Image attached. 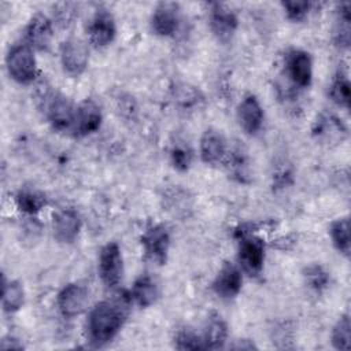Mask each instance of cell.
<instances>
[{
    "label": "cell",
    "mask_w": 351,
    "mask_h": 351,
    "mask_svg": "<svg viewBox=\"0 0 351 351\" xmlns=\"http://www.w3.org/2000/svg\"><path fill=\"white\" fill-rule=\"evenodd\" d=\"M129 299L122 296L97 303L86 321V337L92 347H103L110 343L128 317Z\"/></svg>",
    "instance_id": "1"
},
{
    "label": "cell",
    "mask_w": 351,
    "mask_h": 351,
    "mask_svg": "<svg viewBox=\"0 0 351 351\" xmlns=\"http://www.w3.org/2000/svg\"><path fill=\"white\" fill-rule=\"evenodd\" d=\"M44 112L56 130L73 132L77 107L62 93L47 90L41 97Z\"/></svg>",
    "instance_id": "2"
},
{
    "label": "cell",
    "mask_w": 351,
    "mask_h": 351,
    "mask_svg": "<svg viewBox=\"0 0 351 351\" xmlns=\"http://www.w3.org/2000/svg\"><path fill=\"white\" fill-rule=\"evenodd\" d=\"M5 62L11 78L19 84H29L37 75L36 58L27 44L14 45L8 52Z\"/></svg>",
    "instance_id": "3"
},
{
    "label": "cell",
    "mask_w": 351,
    "mask_h": 351,
    "mask_svg": "<svg viewBox=\"0 0 351 351\" xmlns=\"http://www.w3.org/2000/svg\"><path fill=\"white\" fill-rule=\"evenodd\" d=\"M123 274V261L121 248L117 243L111 241L100 250L99 255V276L101 282L112 288L119 284Z\"/></svg>",
    "instance_id": "4"
},
{
    "label": "cell",
    "mask_w": 351,
    "mask_h": 351,
    "mask_svg": "<svg viewBox=\"0 0 351 351\" xmlns=\"http://www.w3.org/2000/svg\"><path fill=\"white\" fill-rule=\"evenodd\" d=\"M141 245L145 259L156 265H165L170 247V234L166 226L154 225L141 236Z\"/></svg>",
    "instance_id": "5"
},
{
    "label": "cell",
    "mask_w": 351,
    "mask_h": 351,
    "mask_svg": "<svg viewBox=\"0 0 351 351\" xmlns=\"http://www.w3.org/2000/svg\"><path fill=\"white\" fill-rule=\"evenodd\" d=\"M239 237V262L245 273L250 276H258L263 267L265 243L262 239L251 233L241 234Z\"/></svg>",
    "instance_id": "6"
},
{
    "label": "cell",
    "mask_w": 351,
    "mask_h": 351,
    "mask_svg": "<svg viewBox=\"0 0 351 351\" xmlns=\"http://www.w3.org/2000/svg\"><path fill=\"white\" fill-rule=\"evenodd\" d=\"M88 48L80 38L70 37L62 43L60 62L67 74L73 77L82 74L88 66Z\"/></svg>",
    "instance_id": "7"
},
{
    "label": "cell",
    "mask_w": 351,
    "mask_h": 351,
    "mask_svg": "<svg viewBox=\"0 0 351 351\" xmlns=\"http://www.w3.org/2000/svg\"><path fill=\"white\" fill-rule=\"evenodd\" d=\"M208 21L213 33L221 41H228L234 34L239 23L236 12L223 3L211 4Z\"/></svg>",
    "instance_id": "8"
},
{
    "label": "cell",
    "mask_w": 351,
    "mask_h": 351,
    "mask_svg": "<svg viewBox=\"0 0 351 351\" xmlns=\"http://www.w3.org/2000/svg\"><path fill=\"white\" fill-rule=\"evenodd\" d=\"M180 26V5L177 3H159L151 16L152 32L160 37L173 36Z\"/></svg>",
    "instance_id": "9"
},
{
    "label": "cell",
    "mask_w": 351,
    "mask_h": 351,
    "mask_svg": "<svg viewBox=\"0 0 351 351\" xmlns=\"http://www.w3.org/2000/svg\"><path fill=\"white\" fill-rule=\"evenodd\" d=\"M88 302V289L77 282L66 285L58 295V307L64 317L80 315L86 308Z\"/></svg>",
    "instance_id": "10"
},
{
    "label": "cell",
    "mask_w": 351,
    "mask_h": 351,
    "mask_svg": "<svg viewBox=\"0 0 351 351\" xmlns=\"http://www.w3.org/2000/svg\"><path fill=\"white\" fill-rule=\"evenodd\" d=\"M53 236L59 243H73L81 230V217L74 208H62L53 214Z\"/></svg>",
    "instance_id": "11"
},
{
    "label": "cell",
    "mask_w": 351,
    "mask_h": 351,
    "mask_svg": "<svg viewBox=\"0 0 351 351\" xmlns=\"http://www.w3.org/2000/svg\"><path fill=\"white\" fill-rule=\"evenodd\" d=\"M115 21L107 10H99L88 27L89 41L96 48H103L108 45L115 37Z\"/></svg>",
    "instance_id": "12"
},
{
    "label": "cell",
    "mask_w": 351,
    "mask_h": 351,
    "mask_svg": "<svg viewBox=\"0 0 351 351\" xmlns=\"http://www.w3.org/2000/svg\"><path fill=\"white\" fill-rule=\"evenodd\" d=\"M25 33H26V40L30 48H36L38 51H47L53 37L52 22L44 14L37 12L29 21Z\"/></svg>",
    "instance_id": "13"
},
{
    "label": "cell",
    "mask_w": 351,
    "mask_h": 351,
    "mask_svg": "<svg viewBox=\"0 0 351 351\" xmlns=\"http://www.w3.org/2000/svg\"><path fill=\"white\" fill-rule=\"evenodd\" d=\"M287 73L292 82L300 88H306L311 82L313 63L311 58L306 51L292 49L287 55Z\"/></svg>",
    "instance_id": "14"
},
{
    "label": "cell",
    "mask_w": 351,
    "mask_h": 351,
    "mask_svg": "<svg viewBox=\"0 0 351 351\" xmlns=\"http://www.w3.org/2000/svg\"><path fill=\"white\" fill-rule=\"evenodd\" d=\"M101 125V111L99 106L86 99L77 106L75 110V119L73 126V133L75 136H88L96 132Z\"/></svg>",
    "instance_id": "15"
},
{
    "label": "cell",
    "mask_w": 351,
    "mask_h": 351,
    "mask_svg": "<svg viewBox=\"0 0 351 351\" xmlns=\"http://www.w3.org/2000/svg\"><path fill=\"white\" fill-rule=\"evenodd\" d=\"M241 282L240 270L233 263L226 262L213 281V291L221 299H233L240 292Z\"/></svg>",
    "instance_id": "16"
},
{
    "label": "cell",
    "mask_w": 351,
    "mask_h": 351,
    "mask_svg": "<svg viewBox=\"0 0 351 351\" xmlns=\"http://www.w3.org/2000/svg\"><path fill=\"white\" fill-rule=\"evenodd\" d=\"M237 119L241 129L248 134H255L263 122V110L258 99L252 95L245 96L237 107Z\"/></svg>",
    "instance_id": "17"
},
{
    "label": "cell",
    "mask_w": 351,
    "mask_h": 351,
    "mask_svg": "<svg viewBox=\"0 0 351 351\" xmlns=\"http://www.w3.org/2000/svg\"><path fill=\"white\" fill-rule=\"evenodd\" d=\"M313 134L317 140L322 143H341L347 136V129L344 123L335 115L324 114L321 115L313 128Z\"/></svg>",
    "instance_id": "18"
},
{
    "label": "cell",
    "mask_w": 351,
    "mask_h": 351,
    "mask_svg": "<svg viewBox=\"0 0 351 351\" xmlns=\"http://www.w3.org/2000/svg\"><path fill=\"white\" fill-rule=\"evenodd\" d=\"M226 154V141L215 129H207L200 138V156L208 165L219 163Z\"/></svg>",
    "instance_id": "19"
},
{
    "label": "cell",
    "mask_w": 351,
    "mask_h": 351,
    "mask_svg": "<svg viewBox=\"0 0 351 351\" xmlns=\"http://www.w3.org/2000/svg\"><path fill=\"white\" fill-rule=\"evenodd\" d=\"M204 350L222 348L228 339V325L219 314H211L203 333Z\"/></svg>",
    "instance_id": "20"
},
{
    "label": "cell",
    "mask_w": 351,
    "mask_h": 351,
    "mask_svg": "<svg viewBox=\"0 0 351 351\" xmlns=\"http://www.w3.org/2000/svg\"><path fill=\"white\" fill-rule=\"evenodd\" d=\"M159 296V289L156 281L148 276L141 274L133 284L130 299H133L140 307H148L156 302Z\"/></svg>",
    "instance_id": "21"
},
{
    "label": "cell",
    "mask_w": 351,
    "mask_h": 351,
    "mask_svg": "<svg viewBox=\"0 0 351 351\" xmlns=\"http://www.w3.org/2000/svg\"><path fill=\"white\" fill-rule=\"evenodd\" d=\"M15 202L21 211L33 215L47 204V196L38 189L23 188L16 193Z\"/></svg>",
    "instance_id": "22"
},
{
    "label": "cell",
    "mask_w": 351,
    "mask_h": 351,
    "mask_svg": "<svg viewBox=\"0 0 351 351\" xmlns=\"http://www.w3.org/2000/svg\"><path fill=\"white\" fill-rule=\"evenodd\" d=\"M3 308L5 313L18 311L25 300V291L18 281H5L3 276Z\"/></svg>",
    "instance_id": "23"
},
{
    "label": "cell",
    "mask_w": 351,
    "mask_h": 351,
    "mask_svg": "<svg viewBox=\"0 0 351 351\" xmlns=\"http://www.w3.org/2000/svg\"><path fill=\"white\" fill-rule=\"evenodd\" d=\"M330 237L336 250L344 256L350 255V223L348 218H339L330 225Z\"/></svg>",
    "instance_id": "24"
},
{
    "label": "cell",
    "mask_w": 351,
    "mask_h": 351,
    "mask_svg": "<svg viewBox=\"0 0 351 351\" xmlns=\"http://www.w3.org/2000/svg\"><path fill=\"white\" fill-rule=\"evenodd\" d=\"M303 278H304L306 285L317 293L326 289L329 285V280H330L329 273L318 263H313V265H308L307 267H304Z\"/></svg>",
    "instance_id": "25"
},
{
    "label": "cell",
    "mask_w": 351,
    "mask_h": 351,
    "mask_svg": "<svg viewBox=\"0 0 351 351\" xmlns=\"http://www.w3.org/2000/svg\"><path fill=\"white\" fill-rule=\"evenodd\" d=\"M330 99L340 107L348 108L350 106V80L346 73L339 71L330 85L329 89Z\"/></svg>",
    "instance_id": "26"
},
{
    "label": "cell",
    "mask_w": 351,
    "mask_h": 351,
    "mask_svg": "<svg viewBox=\"0 0 351 351\" xmlns=\"http://www.w3.org/2000/svg\"><path fill=\"white\" fill-rule=\"evenodd\" d=\"M350 336H351V324L347 314L341 315L332 330V344L336 350H350Z\"/></svg>",
    "instance_id": "27"
},
{
    "label": "cell",
    "mask_w": 351,
    "mask_h": 351,
    "mask_svg": "<svg viewBox=\"0 0 351 351\" xmlns=\"http://www.w3.org/2000/svg\"><path fill=\"white\" fill-rule=\"evenodd\" d=\"M174 346L178 350H204L203 337L192 329H181L174 337Z\"/></svg>",
    "instance_id": "28"
},
{
    "label": "cell",
    "mask_w": 351,
    "mask_h": 351,
    "mask_svg": "<svg viewBox=\"0 0 351 351\" xmlns=\"http://www.w3.org/2000/svg\"><path fill=\"white\" fill-rule=\"evenodd\" d=\"M284 11L288 16V19L293 22H300L303 21L308 12L313 10L314 4L311 1H295V0H288L282 3Z\"/></svg>",
    "instance_id": "29"
},
{
    "label": "cell",
    "mask_w": 351,
    "mask_h": 351,
    "mask_svg": "<svg viewBox=\"0 0 351 351\" xmlns=\"http://www.w3.org/2000/svg\"><path fill=\"white\" fill-rule=\"evenodd\" d=\"M191 160H192V152L188 147L185 145H174L173 149H171V162H173V166L177 169V170H186L191 165Z\"/></svg>",
    "instance_id": "30"
},
{
    "label": "cell",
    "mask_w": 351,
    "mask_h": 351,
    "mask_svg": "<svg viewBox=\"0 0 351 351\" xmlns=\"http://www.w3.org/2000/svg\"><path fill=\"white\" fill-rule=\"evenodd\" d=\"M176 100L182 106V107H191L193 104L197 103L199 100V90L188 86V85H182L178 86V89L176 90Z\"/></svg>",
    "instance_id": "31"
},
{
    "label": "cell",
    "mask_w": 351,
    "mask_h": 351,
    "mask_svg": "<svg viewBox=\"0 0 351 351\" xmlns=\"http://www.w3.org/2000/svg\"><path fill=\"white\" fill-rule=\"evenodd\" d=\"M75 8L73 4H62L60 8L56 11V19L58 23L63 27H67L73 23V21L75 19Z\"/></svg>",
    "instance_id": "32"
},
{
    "label": "cell",
    "mask_w": 351,
    "mask_h": 351,
    "mask_svg": "<svg viewBox=\"0 0 351 351\" xmlns=\"http://www.w3.org/2000/svg\"><path fill=\"white\" fill-rule=\"evenodd\" d=\"M0 347H1L3 350H10V348H12V350H21L23 346H22L21 343H18L16 339H14V337L10 336V337H4V339L1 340Z\"/></svg>",
    "instance_id": "33"
}]
</instances>
